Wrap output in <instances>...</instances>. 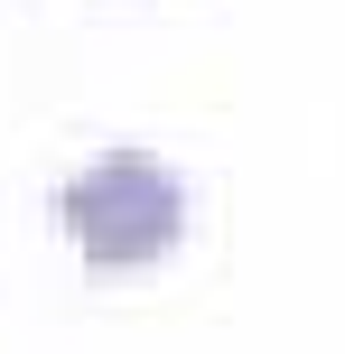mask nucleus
<instances>
[{"label": "nucleus", "mask_w": 345, "mask_h": 354, "mask_svg": "<svg viewBox=\"0 0 345 354\" xmlns=\"http://www.w3.org/2000/svg\"><path fill=\"white\" fill-rule=\"evenodd\" d=\"M66 233L75 252H84V270H103V280H122V270H149L178 252L187 233V187L168 159H149V149H103L93 168L66 177Z\"/></svg>", "instance_id": "nucleus-1"}]
</instances>
